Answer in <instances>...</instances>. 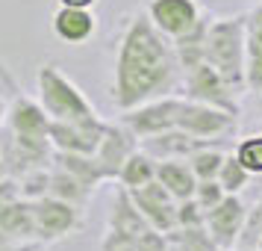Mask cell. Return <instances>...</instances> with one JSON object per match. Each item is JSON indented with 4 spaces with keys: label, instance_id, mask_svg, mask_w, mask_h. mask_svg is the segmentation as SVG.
<instances>
[{
    "label": "cell",
    "instance_id": "obj_1",
    "mask_svg": "<svg viewBox=\"0 0 262 251\" xmlns=\"http://www.w3.org/2000/svg\"><path fill=\"white\" fill-rule=\"evenodd\" d=\"M186 68L177 56L174 42L159 33L147 12L130 15L118 36L109 98L127 112L165 95H183Z\"/></svg>",
    "mask_w": 262,
    "mask_h": 251
},
{
    "label": "cell",
    "instance_id": "obj_2",
    "mask_svg": "<svg viewBox=\"0 0 262 251\" xmlns=\"http://www.w3.org/2000/svg\"><path fill=\"white\" fill-rule=\"evenodd\" d=\"M206 62L236 89L248 92V42H245V15L212 18L206 36Z\"/></svg>",
    "mask_w": 262,
    "mask_h": 251
},
{
    "label": "cell",
    "instance_id": "obj_3",
    "mask_svg": "<svg viewBox=\"0 0 262 251\" xmlns=\"http://www.w3.org/2000/svg\"><path fill=\"white\" fill-rule=\"evenodd\" d=\"M36 98L50 115V121H80L97 115V109L83 95V89L56 62H45L36 71Z\"/></svg>",
    "mask_w": 262,
    "mask_h": 251
},
{
    "label": "cell",
    "instance_id": "obj_4",
    "mask_svg": "<svg viewBox=\"0 0 262 251\" xmlns=\"http://www.w3.org/2000/svg\"><path fill=\"white\" fill-rule=\"evenodd\" d=\"M30 204H33L36 242H59L83 225V216H80L83 210L56 198V195H41V198H33Z\"/></svg>",
    "mask_w": 262,
    "mask_h": 251
},
{
    "label": "cell",
    "instance_id": "obj_5",
    "mask_svg": "<svg viewBox=\"0 0 262 251\" xmlns=\"http://www.w3.org/2000/svg\"><path fill=\"white\" fill-rule=\"evenodd\" d=\"M177 130H186L191 136L203 139V142H221V139H227L230 133L236 130V112L209 107V104H201L194 98L183 95L180 115H177Z\"/></svg>",
    "mask_w": 262,
    "mask_h": 251
},
{
    "label": "cell",
    "instance_id": "obj_6",
    "mask_svg": "<svg viewBox=\"0 0 262 251\" xmlns=\"http://www.w3.org/2000/svg\"><path fill=\"white\" fill-rule=\"evenodd\" d=\"M106 124L100 115H89L80 121H50V142L59 154H85L95 157L100 139L106 133Z\"/></svg>",
    "mask_w": 262,
    "mask_h": 251
},
{
    "label": "cell",
    "instance_id": "obj_7",
    "mask_svg": "<svg viewBox=\"0 0 262 251\" xmlns=\"http://www.w3.org/2000/svg\"><path fill=\"white\" fill-rule=\"evenodd\" d=\"M180 104H183V95L156 98V101H147V104H142V107L121 112V121H124L139 139L156 136V133H165V130H177Z\"/></svg>",
    "mask_w": 262,
    "mask_h": 251
},
{
    "label": "cell",
    "instance_id": "obj_8",
    "mask_svg": "<svg viewBox=\"0 0 262 251\" xmlns=\"http://www.w3.org/2000/svg\"><path fill=\"white\" fill-rule=\"evenodd\" d=\"M183 95L238 115V92L215 71L209 62H201L191 71H186V89H183Z\"/></svg>",
    "mask_w": 262,
    "mask_h": 251
},
{
    "label": "cell",
    "instance_id": "obj_9",
    "mask_svg": "<svg viewBox=\"0 0 262 251\" xmlns=\"http://www.w3.org/2000/svg\"><path fill=\"white\" fill-rule=\"evenodd\" d=\"M248 216H250L248 204L238 195H227L215 210L206 213V230H209L212 242L218 245V251H230L236 245H242L245 227H248Z\"/></svg>",
    "mask_w": 262,
    "mask_h": 251
},
{
    "label": "cell",
    "instance_id": "obj_10",
    "mask_svg": "<svg viewBox=\"0 0 262 251\" xmlns=\"http://www.w3.org/2000/svg\"><path fill=\"white\" fill-rule=\"evenodd\" d=\"M144 12L154 21L156 30L165 33L171 42L191 33L203 18V9L198 0H147Z\"/></svg>",
    "mask_w": 262,
    "mask_h": 251
},
{
    "label": "cell",
    "instance_id": "obj_11",
    "mask_svg": "<svg viewBox=\"0 0 262 251\" xmlns=\"http://www.w3.org/2000/svg\"><path fill=\"white\" fill-rule=\"evenodd\" d=\"M133 195V204L139 207V213L144 216V222L159 230V234H168V230H174L177 227V198L171 195V192L154 180V183H147L142 189H127Z\"/></svg>",
    "mask_w": 262,
    "mask_h": 251
},
{
    "label": "cell",
    "instance_id": "obj_12",
    "mask_svg": "<svg viewBox=\"0 0 262 251\" xmlns=\"http://www.w3.org/2000/svg\"><path fill=\"white\" fill-rule=\"evenodd\" d=\"M136 151H139V136H136L124 121H118V124L109 121L95 160H97V166H100V171H103V178L118 180V171L124 168V163H127Z\"/></svg>",
    "mask_w": 262,
    "mask_h": 251
},
{
    "label": "cell",
    "instance_id": "obj_13",
    "mask_svg": "<svg viewBox=\"0 0 262 251\" xmlns=\"http://www.w3.org/2000/svg\"><path fill=\"white\" fill-rule=\"evenodd\" d=\"M50 27H53V36L59 42L71 45V48H83L97 33V15H95V9L59 6L53 12V18H50Z\"/></svg>",
    "mask_w": 262,
    "mask_h": 251
},
{
    "label": "cell",
    "instance_id": "obj_14",
    "mask_svg": "<svg viewBox=\"0 0 262 251\" xmlns=\"http://www.w3.org/2000/svg\"><path fill=\"white\" fill-rule=\"evenodd\" d=\"M139 145L162 163V160H189L206 142L186 130H165V133H156V136H144V139H139Z\"/></svg>",
    "mask_w": 262,
    "mask_h": 251
},
{
    "label": "cell",
    "instance_id": "obj_15",
    "mask_svg": "<svg viewBox=\"0 0 262 251\" xmlns=\"http://www.w3.org/2000/svg\"><path fill=\"white\" fill-rule=\"evenodd\" d=\"M245 42H248V92H262V0L245 12Z\"/></svg>",
    "mask_w": 262,
    "mask_h": 251
},
{
    "label": "cell",
    "instance_id": "obj_16",
    "mask_svg": "<svg viewBox=\"0 0 262 251\" xmlns=\"http://www.w3.org/2000/svg\"><path fill=\"white\" fill-rule=\"evenodd\" d=\"M156 180H159L177 201L194 198V189H198V183H201L189 160H162V163H159V171H156Z\"/></svg>",
    "mask_w": 262,
    "mask_h": 251
},
{
    "label": "cell",
    "instance_id": "obj_17",
    "mask_svg": "<svg viewBox=\"0 0 262 251\" xmlns=\"http://www.w3.org/2000/svg\"><path fill=\"white\" fill-rule=\"evenodd\" d=\"M0 230L24 242H36L33 234V204L30 198H0Z\"/></svg>",
    "mask_w": 262,
    "mask_h": 251
},
{
    "label": "cell",
    "instance_id": "obj_18",
    "mask_svg": "<svg viewBox=\"0 0 262 251\" xmlns=\"http://www.w3.org/2000/svg\"><path fill=\"white\" fill-rule=\"evenodd\" d=\"M156 171H159V160L150 157L142 145H139V151H136V154L124 163V168L118 171V186H124V189H142V186H147V183L156 180Z\"/></svg>",
    "mask_w": 262,
    "mask_h": 251
},
{
    "label": "cell",
    "instance_id": "obj_19",
    "mask_svg": "<svg viewBox=\"0 0 262 251\" xmlns=\"http://www.w3.org/2000/svg\"><path fill=\"white\" fill-rule=\"evenodd\" d=\"M92 192L95 189H89L85 183H80V180L74 178L71 171H65L62 166L53 163V168H50V189H48V195H56V198H62V201H68V204H74V207L83 210Z\"/></svg>",
    "mask_w": 262,
    "mask_h": 251
},
{
    "label": "cell",
    "instance_id": "obj_20",
    "mask_svg": "<svg viewBox=\"0 0 262 251\" xmlns=\"http://www.w3.org/2000/svg\"><path fill=\"white\" fill-rule=\"evenodd\" d=\"M168 245L171 251H218V245L212 242L209 237V230L206 225L203 227H174V230H168L165 234Z\"/></svg>",
    "mask_w": 262,
    "mask_h": 251
},
{
    "label": "cell",
    "instance_id": "obj_21",
    "mask_svg": "<svg viewBox=\"0 0 262 251\" xmlns=\"http://www.w3.org/2000/svg\"><path fill=\"white\" fill-rule=\"evenodd\" d=\"M227 154L218 148V142H206L203 148H198L194 154L189 157L191 168H194V175L198 180H218V171L224 166Z\"/></svg>",
    "mask_w": 262,
    "mask_h": 251
},
{
    "label": "cell",
    "instance_id": "obj_22",
    "mask_svg": "<svg viewBox=\"0 0 262 251\" xmlns=\"http://www.w3.org/2000/svg\"><path fill=\"white\" fill-rule=\"evenodd\" d=\"M250 178H253V175L245 168V163H242L236 154H227L224 166L218 171V183L227 189V195H242L245 186L250 183Z\"/></svg>",
    "mask_w": 262,
    "mask_h": 251
},
{
    "label": "cell",
    "instance_id": "obj_23",
    "mask_svg": "<svg viewBox=\"0 0 262 251\" xmlns=\"http://www.w3.org/2000/svg\"><path fill=\"white\" fill-rule=\"evenodd\" d=\"M233 154L245 163V168H248L253 178L262 175V133H250L245 139H238L236 148H233Z\"/></svg>",
    "mask_w": 262,
    "mask_h": 251
},
{
    "label": "cell",
    "instance_id": "obj_24",
    "mask_svg": "<svg viewBox=\"0 0 262 251\" xmlns=\"http://www.w3.org/2000/svg\"><path fill=\"white\" fill-rule=\"evenodd\" d=\"M194 198H198V204L209 213V210H215V207L227 198V189L218 183V180H201L198 189H194Z\"/></svg>",
    "mask_w": 262,
    "mask_h": 251
},
{
    "label": "cell",
    "instance_id": "obj_25",
    "mask_svg": "<svg viewBox=\"0 0 262 251\" xmlns=\"http://www.w3.org/2000/svg\"><path fill=\"white\" fill-rule=\"evenodd\" d=\"M177 225L180 227H203L206 225V210H203L198 198H186L177 204Z\"/></svg>",
    "mask_w": 262,
    "mask_h": 251
},
{
    "label": "cell",
    "instance_id": "obj_26",
    "mask_svg": "<svg viewBox=\"0 0 262 251\" xmlns=\"http://www.w3.org/2000/svg\"><path fill=\"white\" fill-rule=\"evenodd\" d=\"M100 251H139V239L106 227V234L100 239Z\"/></svg>",
    "mask_w": 262,
    "mask_h": 251
},
{
    "label": "cell",
    "instance_id": "obj_27",
    "mask_svg": "<svg viewBox=\"0 0 262 251\" xmlns=\"http://www.w3.org/2000/svg\"><path fill=\"white\" fill-rule=\"evenodd\" d=\"M18 95V86H15L12 74L6 71V65L0 62V127H3V121H6V107H9V101Z\"/></svg>",
    "mask_w": 262,
    "mask_h": 251
},
{
    "label": "cell",
    "instance_id": "obj_28",
    "mask_svg": "<svg viewBox=\"0 0 262 251\" xmlns=\"http://www.w3.org/2000/svg\"><path fill=\"white\" fill-rule=\"evenodd\" d=\"M100 0H59V6H80V9H95Z\"/></svg>",
    "mask_w": 262,
    "mask_h": 251
},
{
    "label": "cell",
    "instance_id": "obj_29",
    "mask_svg": "<svg viewBox=\"0 0 262 251\" xmlns=\"http://www.w3.org/2000/svg\"><path fill=\"white\" fill-rule=\"evenodd\" d=\"M256 251H262V234H259V239H256Z\"/></svg>",
    "mask_w": 262,
    "mask_h": 251
},
{
    "label": "cell",
    "instance_id": "obj_30",
    "mask_svg": "<svg viewBox=\"0 0 262 251\" xmlns=\"http://www.w3.org/2000/svg\"><path fill=\"white\" fill-rule=\"evenodd\" d=\"M259 115H262V92H259Z\"/></svg>",
    "mask_w": 262,
    "mask_h": 251
}]
</instances>
